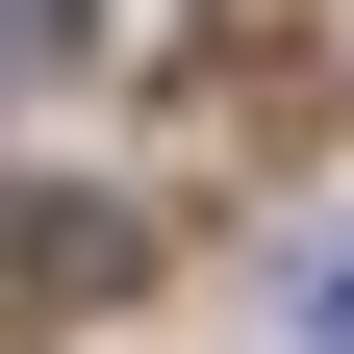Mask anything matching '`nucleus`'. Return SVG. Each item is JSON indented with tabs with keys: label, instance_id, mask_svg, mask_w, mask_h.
<instances>
[{
	"label": "nucleus",
	"instance_id": "nucleus-1",
	"mask_svg": "<svg viewBox=\"0 0 354 354\" xmlns=\"http://www.w3.org/2000/svg\"><path fill=\"white\" fill-rule=\"evenodd\" d=\"M127 253H152L127 203H26V177H0V329H51V304H102Z\"/></svg>",
	"mask_w": 354,
	"mask_h": 354
}]
</instances>
